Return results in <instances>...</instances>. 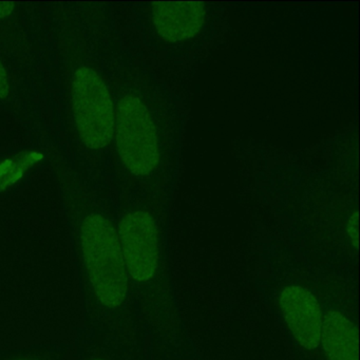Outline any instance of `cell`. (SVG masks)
<instances>
[{
  "label": "cell",
  "mask_w": 360,
  "mask_h": 360,
  "mask_svg": "<svg viewBox=\"0 0 360 360\" xmlns=\"http://www.w3.org/2000/svg\"><path fill=\"white\" fill-rule=\"evenodd\" d=\"M86 277L96 301L109 309L123 304L128 294V277L119 233L102 214H90L79 231Z\"/></svg>",
  "instance_id": "6da1fadb"
},
{
  "label": "cell",
  "mask_w": 360,
  "mask_h": 360,
  "mask_svg": "<svg viewBox=\"0 0 360 360\" xmlns=\"http://www.w3.org/2000/svg\"><path fill=\"white\" fill-rule=\"evenodd\" d=\"M117 151L125 167L134 176L150 174L160 161L157 130L150 113L140 98H122L115 112Z\"/></svg>",
  "instance_id": "7a4b0ae2"
},
{
  "label": "cell",
  "mask_w": 360,
  "mask_h": 360,
  "mask_svg": "<svg viewBox=\"0 0 360 360\" xmlns=\"http://www.w3.org/2000/svg\"><path fill=\"white\" fill-rule=\"evenodd\" d=\"M72 105L84 144L94 150L106 147L115 134V111L106 85L91 69L81 68L75 73Z\"/></svg>",
  "instance_id": "3957f363"
},
{
  "label": "cell",
  "mask_w": 360,
  "mask_h": 360,
  "mask_svg": "<svg viewBox=\"0 0 360 360\" xmlns=\"http://www.w3.org/2000/svg\"><path fill=\"white\" fill-rule=\"evenodd\" d=\"M117 233L128 277L139 283L150 281L159 265L158 229L153 217L144 210L128 212Z\"/></svg>",
  "instance_id": "277c9868"
},
{
  "label": "cell",
  "mask_w": 360,
  "mask_h": 360,
  "mask_svg": "<svg viewBox=\"0 0 360 360\" xmlns=\"http://www.w3.org/2000/svg\"><path fill=\"white\" fill-rule=\"evenodd\" d=\"M279 304L297 342L309 351L318 347L323 313L315 295L302 286H288L280 294Z\"/></svg>",
  "instance_id": "5b68a950"
},
{
  "label": "cell",
  "mask_w": 360,
  "mask_h": 360,
  "mask_svg": "<svg viewBox=\"0 0 360 360\" xmlns=\"http://www.w3.org/2000/svg\"><path fill=\"white\" fill-rule=\"evenodd\" d=\"M204 3H155L153 20L160 37L176 43L191 39L199 33L205 22Z\"/></svg>",
  "instance_id": "8992f818"
},
{
  "label": "cell",
  "mask_w": 360,
  "mask_h": 360,
  "mask_svg": "<svg viewBox=\"0 0 360 360\" xmlns=\"http://www.w3.org/2000/svg\"><path fill=\"white\" fill-rule=\"evenodd\" d=\"M320 345L330 360L359 359L357 328L340 311L323 314Z\"/></svg>",
  "instance_id": "52a82bcc"
},
{
  "label": "cell",
  "mask_w": 360,
  "mask_h": 360,
  "mask_svg": "<svg viewBox=\"0 0 360 360\" xmlns=\"http://www.w3.org/2000/svg\"><path fill=\"white\" fill-rule=\"evenodd\" d=\"M347 231L352 244L355 246V248H358V212H354L349 217V221H347Z\"/></svg>",
  "instance_id": "ba28073f"
},
{
  "label": "cell",
  "mask_w": 360,
  "mask_h": 360,
  "mask_svg": "<svg viewBox=\"0 0 360 360\" xmlns=\"http://www.w3.org/2000/svg\"><path fill=\"white\" fill-rule=\"evenodd\" d=\"M9 94V79L5 67L0 60V98H7Z\"/></svg>",
  "instance_id": "9c48e42d"
},
{
  "label": "cell",
  "mask_w": 360,
  "mask_h": 360,
  "mask_svg": "<svg viewBox=\"0 0 360 360\" xmlns=\"http://www.w3.org/2000/svg\"><path fill=\"white\" fill-rule=\"evenodd\" d=\"M13 3H0V18H5L13 12Z\"/></svg>",
  "instance_id": "30bf717a"
},
{
  "label": "cell",
  "mask_w": 360,
  "mask_h": 360,
  "mask_svg": "<svg viewBox=\"0 0 360 360\" xmlns=\"http://www.w3.org/2000/svg\"><path fill=\"white\" fill-rule=\"evenodd\" d=\"M18 360H32V359H18Z\"/></svg>",
  "instance_id": "8fae6325"
},
{
  "label": "cell",
  "mask_w": 360,
  "mask_h": 360,
  "mask_svg": "<svg viewBox=\"0 0 360 360\" xmlns=\"http://www.w3.org/2000/svg\"><path fill=\"white\" fill-rule=\"evenodd\" d=\"M96 360H101V359H96Z\"/></svg>",
  "instance_id": "7c38bea8"
}]
</instances>
